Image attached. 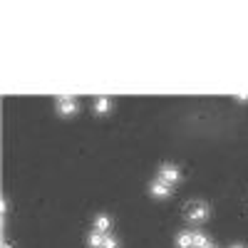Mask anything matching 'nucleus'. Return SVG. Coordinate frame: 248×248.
I'll return each instance as SVG.
<instances>
[{
  "label": "nucleus",
  "instance_id": "9d476101",
  "mask_svg": "<svg viewBox=\"0 0 248 248\" xmlns=\"http://www.w3.org/2000/svg\"><path fill=\"white\" fill-rule=\"evenodd\" d=\"M102 248H119V243H117V238L105 236V243H102Z\"/></svg>",
  "mask_w": 248,
  "mask_h": 248
},
{
  "label": "nucleus",
  "instance_id": "f8f14e48",
  "mask_svg": "<svg viewBox=\"0 0 248 248\" xmlns=\"http://www.w3.org/2000/svg\"><path fill=\"white\" fill-rule=\"evenodd\" d=\"M231 248H243V246H231Z\"/></svg>",
  "mask_w": 248,
  "mask_h": 248
},
{
  "label": "nucleus",
  "instance_id": "39448f33",
  "mask_svg": "<svg viewBox=\"0 0 248 248\" xmlns=\"http://www.w3.org/2000/svg\"><path fill=\"white\" fill-rule=\"evenodd\" d=\"M109 229H112V221H109V216H105V214H102V216H97L94 218V231L97 233H109Z\"/></svg>",
  "mask_w": 248,
  "mask_h": 248
},
{
  "label": "nucleus",
  "instance_id": "f257e3e1",
  "mask_svg": "<svg viewBox=\"0 0 248 248\" xmlns=\"http://www.w3.org/2000/svg\"><path fill=\"white\" fill-rule=\"evenodd\" d=\"M209 203L206 201H186L184 203V218L186 221H194V223H201V221H206L209 218Z\"/></svg>",
  "mask_w": 248,
  "mask_h": 248
},
{
  "label": "nucleus",
  "instance_id": "0eeeda50",
  "mask_svg": "<svg viewBox=\"0 0 248 248\" xmlns=\"http://www.w3.org/2000/svg\"><path fill=\"white\" fill-rule=\"evenodd\" d=\"M109 109H112V102L107 97H102V99L94 102V114H107Z\"/></svg>",
  "mask_w": 248,
  "mask_h": 248
},
{
  "label": "nucleus",
  "instance_id": "9b49d317",
  "mask_svg": "<svg viewBox=\"0 0 248 248\" xmlns=\"http://www.w3.org/2000/svg\"><path fill=\"white\" fill-rule=\"evenodd\" d=\"M3 248H13V246H10V243H3Z\"/></svg>",
  "mask_w": 248,
  "mask_h": 248
},
{
  "label": "nucleus",
  "instance_id": "1a4fd4ad",
  "mask_svg": "<svg viewBox=\"0 0 248 248\" xmlns=\"http://www.w3.org/2000/svg\"><path fill=\"white\" fill-rule=\"evenodd\" d=\"M209 238H206V233H194V248H209Z\"/></svg>",
  "mask_w": 248,
  "mask_h": 248
},
{
  "label": "nucleus",
  "instance_id": "20e7f679",
  "mask_svg": "<svg viewBox=\"0 0 248 248\" xmlns=\"http://www.w3.org/2000/svg\"><path fill=\"white\" fill-rule=\"evenodd\" d=\"M149 191H152V196H156V199H167V196L171 194V186L156 179V181H154V184L149 186Z\"/></svg>",
  "mask_w": 248,
  "mask_h": 248
},
{
  "label": "nucleus",
  "instance_id": "6e6552de",
  "mask_svg": "<svg viewBox=\"0 0 248 248\" xmlns=\"http://www.w3.org/2000/svg\"><path fill=\"white\" fill-rule=\"evenodd\" d=\"M87 243H90V248H102V243H105V233L92 231V233H90V238H87Z\"/></svg>",
  "mask_w": 248,
  "mask_h": 248
},
{
  "label": "nucleus",
  "instance_id": "f03ea898",
  "mask_svg": "<svg viewBox=\"0 0 248 248\" xmlns=\"http://www.w3.org/2000/svg\"><path fill=\"white\" fill-rule=\"evenodd\" d=\"M181 179V174H179V169L176 167H169V164H167V167H161V171H159V181H164V184H176Z\"/></svg>",
  "mask_w": 248,
  "mask_h": 248
},
{
  "label": "nucleus",
  "instance_id": "ddd939ff",
  "mask_svg": "<svg viewBox=\"0 0 248 248\" xmlns=\"http://www.w3.org/2000/svg\"><path fill=\"white\" fill-rule=\"evenodd\" d=\"M209 248H216V246H209Z\"/></svg>",
  "mask_w": 248,
  "mask_h": 248
},
{
  "label": "nucleus",
  "instance_id": "423d86ee",
  "mask_svg": "<svg viewBox=\"0 0 248 248\" xmlns=\"http://www.w3.org/2000/svg\"><path fill=\"white\" fill-rule=\"evenodd\" d=\"M176 246H179V248H194V233H189V231L179 233V238H176Z\"/></svg>",
  "mask_w": 248,
  "mask_h": 248
},
{
  "label": "nucleus",
  "instance_id": "7ed1b4c3",
  "mask_svg": "<svg viewBox=\"0 0 248 248\" xmlns=\"http://www.w3.org/2000/svg\"><path fill=\"white\" fill-rule=\"evenodd\" d=\"M57 109H60V114L70 117V114H75V112H77V102H75V99H70V97H60V99H57Z\"/></svg>",
  "mask_w": 248,
  "mask_h": 248
}]
</instances>
